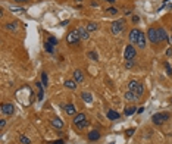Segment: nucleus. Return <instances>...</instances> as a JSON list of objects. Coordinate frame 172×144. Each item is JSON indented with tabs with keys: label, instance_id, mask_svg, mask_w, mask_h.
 <instances>
[{
	"label": "nucleus",
	"instance_id": "nucleus-1",
	"mask_svg": "<svg viewBox=\"0 0 172 144\" xmlns=\"http://www.w3.org/2000/svg\"><path fill=\"white\" fill-rule=\"evenodd\" d=\"M128 90L130 91H132L134 94L137 96V97H141L143 96V93H144V87H143V84L141 82H138V81H135V80H131L130 82H128Z\"/></svg>",
	"mask_w": 172,
	"mask_h": 144
},
{
	"label": "nucleus",
	"instance_id": "nucleus-2",
	"mask_svg": "<svg viewBox=\"0 0 172 144\" xmlns=\"http://www.w3.org/2000/svg\"><path fill=\"white\" fill-rule=\"evenodd\" d=\"M74 125L76 126L78 130H84L88 126V121H87V116H85V113H76L74 116Z\"/></svg>",
	"mask_w": 172,
	"mask_h": 144
},
{
	"label": "nucleus",
	"instance_id": "nucleus-3",
	"mask_svg": "<svg viewBox=\"0 0 172 144\" xmlns=\"http://www.w3.org/2000/svg\"><path fill=\"white\" fill-rule=\"evenodd\" d=\"M80 40H81V37H80V34H78V31H76V30H72V31L68 32V36H66L68 44H78Z\"/></svg>",
	"mask_w": 172,
	"mask_h": 144
},
{
	"label": "nucleus",
	"instance_id": "nucleus-4",
	"mask_svg": "<svg viewBox=\"0 0 172 144\" xmlns=\"http://www.w3.org/2000/svg\"><path fill=\"white\" fill-rule=\"evenodd\" d=\"M125 28V21L124 19H118V21H115V22H112V25H110V31H112V34H119L122 30Z\"/></svg>",
	"mask_w": 172,
	"mask_h": 144
},
{
	"label": "nucleus",
	"instance_id": "nucleus-5",
	"mask_svg": "<svg viewBox=\"0 0 172 144\" xmlns=\"http://www.w3.org/2000/svg\"><path fill=\"white\" fill-rule=\"evenodd\" d=\"M169 116H171V115H169L168 112H162V113H154V115L152 116V119H153V122L156 124V125H162Z\"/></svg>",
	"mask_w": 172,
	"mask_h": 144
},
{
	"label": "nucleus",
	"instance_id": "nucleus-6",
	"mask_svg": "<svg viewBox=\"0 0 172 144\" xmlns=\"http://www.w3.org/2000/svg\"><path fill=\"white\" fill-rule=\"evenodd\" d=\"M137 56V50L132 44L130 46H127L125 47V52H124V57H125V60H132V59Z\"/></svg>",
	"mask_w": 172,
	"mask_h": 144
},
{
	"label": "nucleus",
	"instance_id": "nucleus-7",
	"mask_svg": "<svg viewBox=\"0 0 172 144\" xmlns=\"http://www.w3.org/2000/svg\"><path fill=\"white\" fill-rule=\"evenodd\" d=\"M147 38L152 44H158L159 43V36H158V28H149L147 31Z\"/></svg>",
	"mask_w": 172,
	"mask_h": 144
},
{
	"label": "nucleus",
	"instance_id": "nucleus-8",
	"mask_svg": "<svg viewBox=\"0 0 172 144\" xmlns=\"http://www.w3.org/2000/svg\"><path fill=\"white\" fill-rule=\"evenodd\" d=\"M2 113L3 115H7V116H11V115H13V112H15V106L12 105V103H3L2 105Z\"/></svg>",
	"mask_w": 172,
	"mask_h": 144
},
{
	"label": "nucleus",
	"instance_id": "nucleus-9",
	"mask_svg": "<svg viewBox=\"0 0 172 144\" xmlns=\"http://www.w3.org/2000/svg\"><path fill=\"white\" fill-rule=\"evenodd\" d=\"M140 36H141V31L140 30H137V28L131 30L130 31V41H131L132 44H137V41H138Z\"/></svg>",
	"mask_w": 172,
	"mask_h": 144
},
{
	"label": "nucleus",
	"instance_id": "nucleus-10",
	"mask_svg": "<svg viewBox=\"0 0 172 144\" xmlns=\"http://www.w3.org/2000/svg\"><path fill=\"white\" fill-rule=\"evenodd\" d=\"M76 31H78L81 40H88L90 38V32L87 31V28H85V27H78V28H76Z\"/></svg>",
	"mask_w": 172,
	"mask_h": 144
},
{
	"label": "nucleus",
	"instance_id": "nucleus-11",
	"mask_svg": "<svg viewBox=\"0 0 172 144\" xmlns=\"http://www.w3.org/2000/svg\"><path fill=\"white\" fill-rule=\"evenodd\" d=\"M65 112H66V115H69V116H75L76 115V109H75V106L72 105V103H68V105H65Z\"/></svg>",
	"mask_w": 172,
	"mask_h": 144
},
{
	"label": "nucleus",
	"instance_id": "nucleus-12",
	"mask_svg": "<svg viewBox=\"0 0 172 144\" xmlns=\"http://www.w3.org/2000/svg\"><path fill=\"white\" fill-rule=\"evenodd\" d=\"M50 124L53 125L55 128H57V130H62L63 128V122H62L61 118H53V119L50 121Z\"/></svg>",
	"mask_w": 172,
	"mask_h": 144
},
{
	"label": "nucleus",
	"instance_id": "nucleus-13",
	"mask_svg": "<svg viewBox=\"0 0 172 144\" xmlns=\"http://www.w3.org/2000/svg\"><path fill=\"white\" fill-rule=\"evenodd\" d=\"M99 138H100V132L97 130H93V131L88 132V140L90 141H97Z\"/></svg>",
	"mask_w": 172,
	"mask_h": 144
},
{
	"label": "nucleus",
	"instance_id": "nucleus-14",
	"mask_svg": "<svg viewBox=\"0 0 172 144\" xmlns=\"http://www.w3.org/2000/svg\"><path fill=\"white\" fill-rule=\"evenodd\" d=\"M158 36H159V40H160V41H166V40H168V34H166V31L163 30L162 27L158 28Z\"/></svg>",
	"mask_w": 172,
	"mask_h": 144
},
{
	"label": "nucleus",
	"instance_id": "nucleus-15",
	"mask_svg": "<svg viewBox=\"0 0 172 144\" xmlns=\"http://www.w3.org/2000/svg\"><path fill=\"white\" fill-rule=\"evenodd\" d=\"M135 46L138 49H146V36H144V32H141V36H140V38H138Z\"/></svg>",
	"mask_w": 172,
	"mask_h": 144
},
{
	"label": "nucleus",
	"instance_id": "nucleus-16",
	"mask_svg": "<svg viewBox=\"0 0 172 144\" xmlns=\"http://www.w3.org/2000/svg\"><path fill=\"white\" fill-rule=\"evenodd\" d=\"M125 100H128V101H137V100H140V99L137 97L132 91H130V90H128V91L125 93Z\"/></svg>",
	"mask_w": 172,
	"mask_h": 144
},
{
	"label": "nucleus",
	"instance_id": "nucleus-17",
	"mask_svg": "<svg viewBox=\"0 0 172 144\" xmlns=\"http://www.w3.org/2000/svg\"><path fill=\"white\" fill-rule=\"evenodd\" d=\"M74 80L76 81V82H82V80H84V75H82V72L80 71V69H76V71H74Z\"/></svg>",
	"mask_w": 172,
	"mask_h": 144
},
{
	"label": "nucleus",
	"instance_id": "nucleus-18",
	"mask_svg": "<svg viewBox=\"0 0 172 144\" xmlns=\"http://www.w3.org/2000/svg\"><path fill=\"white\" fill-rule=\"evenodd\" d=\"M76 84H78V82H76L75 80H66L65 81V87L66 88H71V90H75L76 88Z\"/></svg>",
	"mask_w": 172,
	"mask_h": 144
},
{
	"label": "nucleus",
	"instance_id": "nucleus-19",
	"mask_svg": "<svg viewBox=\"0 0 172 144\" xmlns=\"http://www.w3.org/2000/svg\"><path fill=\"white\" fill-rule=\"evenodd\" d=\"M81 99L85 101V103H93V96L90 94V93H81Z\"/></svg>",
	"mask_w": 172,
	"mask_h": 144
},
{
	"label": "nucleus",
	"instance_id": "nucleus-20",
	"mask_svg": "<svg viewBox=\"0 0 172 144\" xmlns=\"http://www.w3.org/2000/svg\"><path fill=\"white\" fill-rule=\"evenodd\" d=\"M107 118H109V119H112V121H116V119L121 118V115H119L118 112H115V110H109L107 112Z\"/></svg>",
	"mask_w": 172,
	"mask_h": 144
},
{
	"label": "nucleus",
	"instance_id": "nucleus-21",
	"mask_svg": "<svg viewBox=\"0 0 172 144\" xmlns=\"http://www.w3.org/2000/svg\"><path fill=\"white\" fill-rule=\"evenodd\" d=\"M85 28H87V31H88V32H93V31H97L99 25H97L96 22H88V24H87V27H85Z\"/></svg>",
	"mask_w": 172,
	"mask_h": 144
},
{
	"label": "nucleus",
	"instance_id": "nucleus-22",
	"mask_svg": "<svg viewBox=\"0 0 172 144\" xmlns=\"http://www.w3.org/2000/svg\"><path fill=\"white\" fill-rule=\"evenodd\" d=\"M135 112H137V107H134V106L125 107V115H127V116H130V115H132V113H135Z\"/></svg>",
	"mask_w": 172,
	"mask_h": 144
},
{
	"label": "nucleus",
	"instance_id": "nucleus-23",
	"mask_svg": "<svg viewBox=\"0 0 172 144\" xmlns=\"http://www.w3.org/2000/svg\"><path fill=\"white\" fill-rule=\"evenodd\" d=\"M41 82H43V85H44V87H47V84H49V77H47L46 72H41Z\"/></svg>",
	"mask_w": 172,
	"mask_h": 144
},
{
	"label": "nucleus",
	"instance_id": "nucleus-24",
	"mask_svg": "<svg viewBox=\"0 0 172 144\" xmlns=\"http://www.w3.org/2000/svg\"><path fill=\"white\" fill-rule=\"evenodd\" d=\"M44 49H46V52H47V53H53V52H55V46H53V44H50L49 41L44 44Z\"/></svg>",
	"mask_w": 172,
	"mask_h": 144
},
{
	"label": "nucleus",
	"instance_id": "nucleus-25",
	"mask_svg": "<svg viewBox=\"0 0 172 144\" xmlns=\"http://www.w3.org/2000/svg\"><path fill=\"white\" fill-rule=\"evenodd\" d=\"M6 30H9V31H15L16 30V22H9V24H6Z\"/></svg>",
	"mask_w": 172,
	"mask_h": 144
},
{
	"label": "nucleus",
	"instance_id": "nucleus-26",
	"mask_svg": "<svg viewBox=\"0 0 172 144\" xmlns=\"http://www.w3.org/2000/svg\"><path fill=\"white\" fill-rule=\"evenodd\" d=\"M19 141H21L22 144H31L30 138H28V137H25V135H21V137H19Z\"/></svg>",
	"mask_w": 172,
	"mask_h": 144
},
{
	"label": "nucleus",
	"instance_id": "nucleus-27",
	"mask_svg": "<svg viewBox=\"0 0 172 144\" xmlns=\"http://www.w3.org/2000/svg\"><path fill=\"white\" fill-rule=\"evenodd\" d=\"M88 57L93 59V60H99V56H97L96 52H88Z\"/></svg>",
	"mask_w": 172,
	"mask_h": 144
},
{
	"label": "nucleus",
	"instance_id": "nucleus-28",
	"mask_svg": "<svg viewBox=\"0 0 172 144\" xmlns=\"http://www.w3.org/2000/svg\"><path fill=\"white\" fill-rule=\"evenodd\" d=\"M11 12H16V13H25V9H18V7H9Z\"/></svg>",
	"mask_w": 172,
	"mask_h": 144
},
{
	"label": "nucleus",
	"instance_id": "nucleus-29",
	"mask_svg": "<svg viewBox=\"0 0 172 144\" xmlns=\"http://www.w3.org/2000/svg\"><path fill=\"white\" fill-rule=\"evenodd\" d=\"M49 43H50V44H53V46H56V44L59 43V40H57L56 37H49Z\"/></svg>",
	"mask_w": 172,
	"mask_h": 144
},
{
	"label": "nucleus",
	"instance_id": "nucleus-30",
	"mask_svg": "<svg viewBox=\"0 0 172 144\" xmlns=\"http://www.w3.org/2000/svg\"><path fill=\"white\" fill-rule=\"evenodd\" d=\"M134 63H135L134 60H127L125 62V68H127V69H131V68L134 66Z\"/></svg>",
	"mask_w": 172,
	"mask_h": 144
},
{
	"label": "nucleus",
	"instance_id": "nucleus-31",
	"mask_svg": "<svg viewBox=\"0 0 172 144\" xmlns=\"http://www.w3.org/2000/svg\"><path fill=\"white\" fill-rule=\"evenodd\" d=\"M106 12H107L109 15H115V13H118V9H115V7H109Z\"/></svg>",
	"mask_w": 172,
	"mask_h": 144
},
{
	"label": "nucleus",
	"instance_id": "nucleus-32",
	"mask_svg": "<svg viewBox=\"0 0 172 144\" xmlns=\"http://www.w3.org/2000/svg\"><path fill=\"white\" fill-rule=\"evenodd\" d=\"M165 68H166V74L168 75H172V69H171V66H169L168 62H165Z\"/></svg>",
	"mask_w": 172,
	"mask_h": 144
},
{
	"label": "nucleus",
	"instance_id": "nucleus-33",
	"mask_svg": "<svg viewBox=\"0 0 172 144\" xmlns=\"http://www.w3.org/2000/svg\"><path fill=\"white\" fill-rule=\"evenodd\" d=\"M50 144H65L63 140H56V141H50Z\"/></svg>",
	"mask_w": 172,
	"mask_h": 144
},
{
	"label": "nucleus",
	"instance_id": "nucleus-34",
	"mask_svg": "<svg viewBox=\"0 0 172 144\" xmlns=\"http://www.w3.org/2000/svg\"><path fill=\"white\" fill-rule=\"evenodd\" d=\"M5 126H6V121H5V119H2V121H0V130H3Z\"/></svg>",
	"mask_w": 172,
	"mask_h": 144
},
{
	"label": "nucleus",
	"instance_id": "nucleus-35",
	"mask_svg": "<svg viewBox=\"0 0 172 144\" xmlns=\"http://www.w3.org/2000/svg\"><path fill=\"white\" fill-rule=\"evenodd\" d=\"M132 134H134V130H132V128H131V130H128V131H127V137H131Z\"/></svg>",
	"mask_w": 172,
	"mask_h": 144
},
{
	"label": "nucleus",
	"instance_id": "nucleus-36",
	"mask_svg": "<svg viewBox=\"0 0 172 144\" xmlns=\"http://www.w3.org/2000/svg\"><path fill=\"white\" fill-rule=\"evenodd\" d=\"M138 21H140V18H138V16H132V22H134V24H137Z\"/></svg>",
	"mask_w": 172,
	"mask_h": 144
},
{
	"label": "nucleus",
	"instance_id": "nucleus-37",
	"mask_svg": "<svg viewBox=\"0 0 172 144\" xmlns=\"http://www.w3.org/2000/svg\"><path fill=\"white\" fill-rule=\"evenodd\" d=\"M166 55H168V56L172 55V49H168V50H166Z\"/></svg>",
	"mask_w": 172,
	"mask_h": 144
},
{
	"label": "nucleus",
	"instance_id": "nucleus-38",
	"mask_svg": "<svg viewBox=\"0 0 172 144\" xmlns=\"http://www.w3.org/2000/svg\"><path fill=\"white\" fill-rule=\"evenodd\" d=\"M144 110V107H138V109H137V113H141Z\"/></svg>",
	"mask_w": 172,
	"mask_h": 144
},
{
	"label": "nucleus",
	"instance_id": "nucleus-39",
	"mask_svg": "<svg viewBox=\"0 0 172 144\" xmlns=\"http://www.w3.org/2000/svg\"><path fill=\"white\" fill-rule=\"evenodd\" d=\"M105 2H107V3H115L116 0H105Z\"/></svg>",
	"mask_w": 172,
	"mask_h": 144
},
{
	"label": "nucleus",
	"instance_id": "nucleus-40",
	"mask_svg": "<svg viewBox=\"0 0 172 144\" xmlns=\"http://www.w3.org/2000/svg\"><path fill=\"white\" fill-rule=\"evenodd\" d=\"M13 2H16V3H21V2H24V0H13Z\"/></svg>",
	"mask_w": 172,
	"mask_h": 144
},
{
	"label": "nucleus",
	"instance_id": "nucleus-41",
	"mask_svg": "<svg viewBox=\"0 0 172 144\" xmlns=\"http://www.w3.org/2000/svg\"><path fill=\"white\" fill-rule=\"evenodd\" d=\"M75 2H82V0H75Z\"/></svg>",
	"mask_w": 172,
	"mask_h": 144
},
{
	"label": "nucleus",
	"instance_id": "nucleus-42",
	"mask_svg": "<svg viewBox=\"0 0 172 144\" xmlns=\"http://www.w3.org/2000/svg\"><path fill=\"white\" fill-rule=\"evenodd\" d=\"M24 2H30V0H24Z\"/></svg>",
	"mask_w": 172,
	"mask_h": 144
},
{
	"label": "nucleus",
	"instance_id": "nucleus-43",
	"mask_svg": "<svg viewBox=\"0 0 172 144\" xmlns=\"http://www.w3.org/2000/svg\"><path fill=\"white\" fill-rule=\"evenodd\" d=\"M110 144H113V143H110Z\"/></svg>",
	"mask_w": 172,
	"mask_h": 144
}]
</instances>
